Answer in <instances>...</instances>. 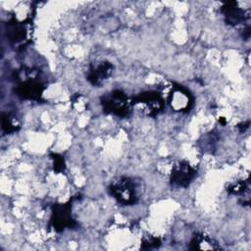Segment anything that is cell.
<instances>
[{
    "label": "cell",
    "instance_id": "1",
    "mask_svg": "<svg viewBox=\"0 0 251 251\" xmlns=\"http://www.w3.org/2000/svg\"><path fill=\"white\" fill-rule=\"evenodd\" d=\"M101 106L107 114H112L120 118H126L131 112L132 102L122 90H113L101 97Z\"/></svg>",
    "mask_w": 251,
    "mask_h": 251
},
{
    "label": "cell",
    "instance_id": "2",
    "mask_svg": "<svg viewBox=\"0 0 251 251\" xmlns=\"http://www.w3.org/2000/svg\"><path fill=\"white\" fill-rule=\"evenodd\" d=\"M110 194L122 205H133L138 201L137 184L127 176L120 177L109 185Z\"/></svg>",
    "mask_w": 251,
    "mask_h": 251
},
{
    "label": "cell",
    "instance_id": "3",
    "mask_svg": "<svg viewBox=\"0 0 251 251\" xmlns=\"http://www.w3.org/2000/svg\"><path fill=\"white\" fill-rule=\"evenodd\" d=\"M32 71H24L25 78H22L15 88L16 94L25 100L39 101L41 99L42 93L45 90V85L37 75H31Z\"/></svg>",
    "mask_w": 251,
    "mask_h": 251
},
{
    "label": "cell",
    "instance_id": "4",
    "mask_svg": "<svg viewBox=\"0 0 251 251\" xmlns=\"http://www.w3.org/2000/svg\"><path fill=\"white\" fill-rule=\"evenodd\" d=\"M32 35L31 22L29 19L19 21L13 18L7 25V37L16 47H24L29 43Z\"/></svg>",
    "mask_w": 251,
    "mask_h": 251
},
{
    "label": "cell",
    "instance_id": "5",
    "mask_svg": "<svg viewBox=\"0 0 251 251\" xmlns=\"http://www.w3.org/2000/svg\"><path fill=\"white\" fill-rule=\"evenodd\" d=\"M73 199L67 203L54 204L50 217V226L57 232H61L66 228H73L76 226L72 215Z\"/></svg>",
    "mask_w": 251,
    "mask_h": 251
},
{
    "label": "cell",
    "instance_id": "6",
    "mask_svg": "<svg viewBox=\"0 0 251 251\" xmlns=\"http://www.w3.org/2000/svg\"><path fill=\"white\" fill-rule=\"evenodd\" d=\"M131 102L132 106L141 105L142 111L150 117L159 115L165 107L164 98L159 92L154 90L139 93L131 99Z\"/></svg>",
    "mask_w": 251,
    "mask_h": 251
},
{
    "label": "cell",
    "instance_id": "7",
    "mask_svg": "<svg viewBox=\"0 0 251 251\" xmlns=\"http://www.w3.org/2000/svg\"><path fill=\"white\" fill-rule=\"evenodd\" d=\"M168 103L174 111L188 112L193 105V96L184 86L173 83L168 93Z\"/></svg>",
    "mask_w": 251,
    "mask_h": 251
},
{
    "label": "cell",
    "instance_id": "8",
    "mask_svg": "<svg viewBox=\"0 0 251 251\" xmlns=\"http://www.w3.org/2000/svg\"><path fill=\"white\" fill-rule=\"evenodd\" d=\"M197 176V170L187 161H179L173 166L170 182L172 186L177 188L187 187Z\"/></svg>",
    "mask_w": 251,
    "mask_h": 251
},
{
    "label": "cell",
    "instance_id": "9",
    "mask_svg": "<svg viewBox=\"0 0 251 251\" xmlns=\"http://www.w3.org/2000/svg\"><path fill=\"white\" fill-rule=\"evenodd\" d=\"M222 13L224 14L226 23L229 25H237L239 24H243L249 19L248 11L238 7L236 2L225 3L222 7Z\"/></svg>",
    "mask_w": 251,
    "mask_h": 251
},
{
    "label": "cell",
    "instance_id": "10",
    "mask_svg": "<svg viewBox=\"0 0 251 251\" xmlns=\"http://www.w3.org/2000/svg\"><path fill=\"white\" fill-rule=\"evenodd\" d=\"M114 67L110 62H101L98 65L91 66L87 73V80L94 86L101 85L113 74Z\"/></svg>",
    "mask_w": 251,
    "mask_h": 251
},
{
    "label": "cell",
    "instance_id": "11",
    "mask_svg": "<svg viewBox=\"0 0 251 251\" xmlns=\"http://www.w3.org/2000/svg\"><path fill=\"white\" fill-rule=\"evenodd\" d=\"M189 248L191 250H216L220 249V245L209 235L202 233V232H197L193 235L191 241H190V246Z\"/></svg>",
    "mask_w": 251,
    "mask_h": 251
},
{
    "label": "cell",
    "instance_id": "12",
    "mask_svg": "<svg viewBox=\"0 0 251 251\" xmlns=\"http://www.w3.org/2000/svg\"><path fill=\"white\" fill-rule=\"evenodd\" d=\"M20 128V122L18 118L9 113L2 114V129L6 133H12Z\"/></svg>",
    "mask_w": 251,
    "mask_h": 251
},
{
    "label": "cell",
    "instance_id": "13",
    "mask_svg": "<svg viewBox=\"0 0 251 251\" xmlns=\"http://www.w3.org/2000/svg\"><path fill=\"white\" fill-rule=\"evenodd\" d=\"M248 189H249V182H248V180H238V181H236L234 183H231L226 188L228 193L235 194V195L244 194L246 191H248Z\"/></svg>",
    "mask_w": 251,
    "mask_h": 251
},
{
    "label": "cell",
    "instance_id": "14",
    "mask_svg": "<svg viewBox=\"0 0 251 251\" xmlns=\"http://www.w3.org/2000/svg\"><path fill=\"white\" fill-rule=\"evenodd\" d=\"M161 245V240L158 237L148 235L146 237H143L141 242V248L142 249H151V248H157Z\"/></svg>",
    "mask_w": 251,
    "mask_h": 251
},
{
    "label": "cell",
    "instance_id": "15",
    "mask_svg": "<svg viewBox=\"0 0 251 251\" xmlns=\"http://www.w3.org/2000/svg\"><path fill=\"white\" fill-rule=\"evenodd\" d=\"M52 159H53V164H54V171L57 173H62L64 172L66 166H65V161L62 156L58 154H52Z\"/></svg>",
    "mask_w": 251,
    "mask_h": 251
},
{
    "label": "cell",
    "instance_id": "16",
    "mask_svg": "<svg viewBox=\"0 0 251 251\" xmlns=\"http://www.w3.org/2000/svg\"><path fill=\"white\" fill-rule=\"evenodd\" d=\"M73 105L74 107H75L76 109H79V111H83L84 107L87 105L85 103V100L84 98L80 95V94H76L74 98H73Z\"/></svg>",
    "mask_w": 251,
    "mask_h": 251
}]
</instances>
